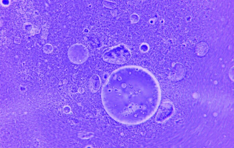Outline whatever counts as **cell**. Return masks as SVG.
Here are the masks:
<instances>
[{"label":"cell","instance_id":"1","mask_svg":"<svg viewBox=\"0 0 234 148\" xmlns=\"http://www.w3.org/2000/svg\"><path fill=\"white\" fill-rule=\"evenodd\" d=\"M161 91L154 76L135 66H123L109 75L102 88L105 107L113 111V117L125 124L135 125L148 120L160 104Z\"/></svg>","mask_w":234,"mask_h":148},{"label":"cell","instance_id":"2","mask_svg":"<svg viewBox=\"0 0 234 148\" xmlns=\"http://www.w3.org/2000/svg\"><path fill=\"white\" fill-rule=\"evenodd\" d=\"M131 56L129 49L124 45L120 44L105 49L102 55L103 60L109 63L123 64L128 62Z\"/></svg>","mask_w":234,"mask_h":148},{"label":"cell","instance_id":"3","mask_svg":"<svg viewBox=\"0 0 234 148\" xmlns=\"http://www.w3.org/2000/svg\"><path fill=\"white\" fill-rule=\"evenodd\" d=\"M68 55L69 60L72 62L76 64H80L87 60L89 52L84 45L77 43L72 45L69 48Z\"/></svg>","mask_w":234,"mask_h":148},{"label":"cell","instance_id":"4","mask_svg":"<svg viewBox=\"0 0 234 148\" xmlns=\"http://www.w3.org/2000/svg\"><path fill=\"white\" fill-rule=\"evenodd\" d=\"M174 111L172 104L169 101L163 103L160 106L155 119L159 122H163L169 118Z\"/></svg>","mask_w":234,"mask_h":148},{"label":"cell","instance_id":"5","mask_svg":"<svg viewBox=\"0 0 234 148\" xmlns=\"http://www.w3.org/2000/svg\"><path fill=\"white\" fill-rule=\"evenodd\" d=\"M185 74L186 70L184 67L183 65L177 63L173 67L169 77L172 80L178 81L182 79Z\"/></svg>","mask_w":234,"mask_h":148},{"label":"cell","instance_id":"6","mask_svg":"<svg viewBox=\"0 0 234 148\" xmlns=\"http://www.w3.org/2000/svg\"><path fill=\"white\" fill-rule=\"evenodd\" d=\"M89 82L92 91L96 92L99 89L101 84V80L99 76L94 75L91 76Z\"/></svg>","mask_w":234,"mask_h":148},{"label":"cell","instance_id":"7","mask_svg":"<svg viewBox=\"0 0 234 148\" xmlns=\"http://www.w3.org/2000/svg\"><path fill=\"white\" fill-rule=\"evenodd\" d=\"M208 45L204 42H202L198 43L196 46L195 49L196 54L200 56H204L208 51Z\"/></svg>","mask_w":234,"mask_h":148},{"label":"cell","instance_id":"8","mask_svg":"<svg viewBox=\"0 0 234 148\" xmlns=\"http://www.w3.org/2000/svg\"><path fill=\"white\" fill-rule=\"evenodd\" d=\"M43 50L46 53H50L52 52L53 50V46L50 44H46L43 46Z\"/></svg>","mask_w":234,"mask_h":148},{"label":"cell","instance_id":"9","mask_svg":"<svg viewBox=\"0 0 234 148\" xmlns=\"http://www.w3.org/2000/svg\"><path fill=\"white\" fill-rule=\"evenodd\" d=\"M103 4L105 7L110 9L114 8L116 6L115 3L110 1H104L103 2Z\"/></svg>","mask_w":234,"mask_h":148},{"label":"cell","instance_id":"10","mask_svg":"<svg viewBox=\"0 0 234 148\" xmlns=\"http://www.w3.org/2000/svg\"><path fill=\"white\" fill-rule=\"evenodd\" d=\"M229 75L231 78L233 80L234 79V69L233 67H232L230 70L229 72Z\"/></svg>","mask_w":234,"mask_h":148},{"label":"cell","instance_id":"11","mask_svg":"<svg viewBox=\"0 0 234 148\" xmlns=\"http://www.w3.org/2000/svg\"><path fill=\"white\" fill-rule=\"evenodd\" d=\"M14 42L17 44H19L21 42V39L19 37H16L15 38L14 40Z\"/></svg>","mask_w":234,"mask_h":148}]
</instances>
